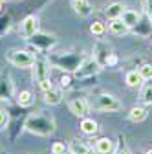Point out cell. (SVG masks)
Returning a JSON list of instances; mask_svg holds the SVG:
<instances>
[{"label": "cell", "mask_w": 152, "mask_h": 154, "mask_svg": "<svg viewBox=\"0 0 152 154\" xmlns=\"http://www.w3.org/2000/svg\"><path fill=\"white\" fill-rule=\"evenodd\" d=\"M24 128L31 134H39V136H51L55 132V119L48 112H35L26 118Z\"/></svg>", "instance_id": "1"}, {"label": "cell", "mask_w": 152, "mask_h": 154, "mask_svg": "<svg viewBox=\"0 0 152 154\" xmlns=\"http://www.w3.org/2000/svg\"><path fill=\"white\" fill-rule=\"evenodd\" d=\"M90 106L93 110H99V112H117V110L123 108V103L110 94H99L97 97L92 101Z\"/></svg>", "instance_id": "2"}, {"label": "cell", "mask_w": 152, "mask_h": 154, "mask_svg": "<svg viewBox=\"0 0 152 154\" xmlns=\"http://www.w3.org/2000/svg\"><path fill=\"white\" fill-rule=\"evenodd\" d=\"M8 61L17 68H31L35 63V57L26 50H9L8 51Z\"/></svg>", "instance_id": "3"}, {"label": "cell", "mask_w": 152, "mask_h": 154, "mask_svg": "<svg viewBox=\"0 0 152 154\" xmlns=\"http://www.w3.org/2000/svg\"><path fill=\"white\" fill-rule=\"evenodd\" d=\"M101 70V64L93 59H86V61H83L81 64H79V68L73 72V75L77 77V79H86V77H92V75H96L97 72Z\"/></svg>", "instance_id": "4"}, {"label": "cell", "mask_w": 152, "mask_h": 154, "mask_svg": "<svg viewBox=\"0 0 152 154\" xmlns=\"http://www.w3.org/2000/svg\"><path fill=\"white\" fill-rule=\"evenodd\" d=\"M20 33H22V37H26V38L35 37L37 33H39V17H35V15L26 17L24 20L20 22Z\"/></svg>", "instance_id": "5"}, {"label": "cell", "mask_w": 152, "mask_h": 154, "mask_svg": "<svg viewBox=\"0 0 152 154\" xmlns=\"http://www.w3.org/2000/svg\"><path fill=\"white\" fill-rule=\"evenodd\" d=\"M15 94V83L8 73L0 75V101H9Z\"/></svg>", "instance_id": "6"}, {"label": "cell", "mask_w": 152, "mask_h": 154, "mask_svg": "<svg viewBox=\"0 0 152 154\" xmlns=\"http://www.w3.org/2000/svg\"><path fill=\"white\" fill-rule=\"evenodd\" d=\"M31 68H33V79L37 83H41L50 77V63L46 59H35Z\"/></svg>", "instance_id": "7"}, {"label": "cell", "mask_w": 152, "mask_h": 154, "mask_svg": "<svg viewBox=\"0 0 152 154\" xmlns=\"http://www.w3.org/2000/svg\"><path fill=\"white\" fill-rule=\"evenodd\" d=\"M93 59H96L99 64H101V68H105L106 64H110V59H112V50H110V46L108 44H105V42H97V46H96V50H93Z\"/></svg>", "instance_id": "8"}, {"label": "cell", "mask_w": 152, "mask_h": 154, "mask_svg": "<svg viewBox=\"0 0 152 154\" xmlns=\"http://www.w3.org/2000/svg\"><path fill=\"white\" fill-rule=\"evenodd\" d=\"M88 101L86 99H83V97H73V99H70V103H68V108H70V112L71 114H75V116H79V118H84L86 116V112H88Z\"/></svg>", "instance_id": "9"}, {"label": "cell", "mask_w": 152, "mask_h": 154, "mask_svg": "<svg viewBox=\"0 0 152 154\" xmlns=\"http://www.w3.org/2000/svg\"><path fill=\"white\" fill-rule=\"evenodd\" d=\"M116 150V143L110 138H99L96 141V152L97 154H112Z\"/></svg>", "instance_id": "10"}, {"label": "cell", "mask_w": 152, "mask_h": 154, "mask_svg": "<svg viewBox=\"0 0 152 154\" xmlns=\"http://www.w3.org/2000/svg\"><path fill=\"white\" fill-rule=\"evenodd\" d=\"M71 9L79 17H88L92 13V4L88 0H71Z\"/></svg>", "instance_id": "11"}, {"label": "cell", "mask_w": 152, "mask_h": 154, "mask_svg": "<svg viewBox=\"0 0 152 154\" xmlns=\"http://www.w3.org/2000/svg\"><path fill=\"white\" fill-rule=\"evenodd\" d=\"M121 20H123L128 28H134V26L139 24L141 15H139L138 11H134V9H126V8H125V11H123V15H121Z\"/></svg>", "instance_id": "12"}, {"label": "cell", "mask_w": 152, "mask_h": 154, "mask_svg": "<svg viewBox=\"0 0 152 154\" xmlns=\"http://www.w3.org/2000/svg\"><path fill=\"white\" fill-rule=\"evenodd\" d=\"M64 97L62 88H51L48 92H44V103L46 105H59Z\"/></svg>", "instance_id": "13"}, {"label": "cell", "mask_w": 152, "mask_h": 154, "mask_svg": "<svg viewBox=\"0 0 152 154\" xmlns=\"http://www.w3.org/2000/svg\"><path fill=\"white\" fill-rule=\"evenodd\" d=\"M79 127H81V132L86 134V136H93V134H97V130H99L97 121L92 119V118H83Z\"/></svg>", "instance_id": "14"}, {"label": "cell", "mask_w": 152, "mask_h": 154, "mask_svg": "<svg viewBox=\"0 0 152 154\" xmlns=\"http://www.w3.org/2000/svg\"><path fill=\"white\" fill-rule=\"evenodd\" d=\"M143 81H145V79L141 77V73H139L138 70H130V72H126V75H125V83H126V86H130V88L141 86Z\"/></svg>", "instance_id": "15"}, {"label": "cell", "mask_w": 152, "mask_h": 154, "mask_svg": "<svg viewBox=\"0 0 152 154\" xmlns=\"http://www.w3.org/2000/svg\"><path fill=\"white\" fill-rule=\"evenodd\" d=\"M108 29H110V33H114V35H125V33H128L130 28L121 20V18H112L110 24H108Z\"/></svg>", "instance_id": "16"}, {"label": "cell", "mask_w": 152, "mask_h": 154, "mask_svg": "<svg viewBox=\"0 0 152 154\" xmlns=\"http://www.w3.org/2000/svg\"><path fill=\"white\" fill-rule=\"evenodd\" d=\"M147 116H148V112H147L145 106H134V108H130V112H128V119L134 121V123H141V121L147 119Z\"/></svg>", "instance_id": "17"}, {"label": "cell", "mask_w": 152, "mask_h": 154, "mask_svg": "<svg viewBox=\"0 0 152 154\" xmlns=\"http://www.w3.org/2000/svg\"><path fill=\"white\" fill-rule=\"evenodd\" d=\"M123 11H125V6H123V4H119V2H114V4L106 6V9H105V15H106V18H108V20H112V18H121Z\"/></svg>", "instance_id": "18"}, {"label": "cell", "mask_w": 152, "mask_h": 154, "mask_svg": "<svg viewBox=\"0 0 152 154\" xmlns=\"http://www.w3.org/2000/svg\"><path fill=\"white\" fill-rule=\"evenodd\" d=\"M70 152L73 154H93V149L83 141H71L70 143Z\"/></svg>", "instance_id": "19"}, {"label": "cell", "mask_w": 152, "mask_h": 154, "mask_svg": "<svg viewBox=\"0 0 152 154\" xmlns=\"http://www.w3.org/2000/svg\"><path fill=\"white\" fill-rule=\"evenodd\" d=\"M37 37V35H35ZM33 44L37 46V48H50V46H53L55 44V37H51V35H39L33 41Z\"/></svg>", "instance_id": "20"}, {"label": "cell", "mask_w": 152, "mask_h": 154, "mask_svg": "<svg viewBox=\"0 0 152 154\" xmlns=\"http://www.w3.org/2000/svg\"><path fill=\"white\" fill-rule=\"evenodd\" d=\"M17 101H18V105H20V106H29L33 103V94L29 90H22L20 94H18Z\"/></svg>", "instance_id": "21"}, {"label": "cell", "mask_w": 152, "mask_h": 154, "mask_svg": "<svg viewBox=\"0 0 152 154\" xmlns=\"http://www.w3.org/2000/svg\"><path fill=\"white\" fill-rule=\"evenodd\" d=\"M141 103L143 105H152V85L145 86L141 92Z\"/></svg>", "instance_id": "22"}, {"label": "cell", "mask_w": 152, "mask_h": 154, "mask_svg": "<svg viewBox=\"0 0 152 154\" xmlns=\"http://www.w3.org/2000/svg\"><path fill=\"white\" fill-rule=\"evenodd\" d=\"M90 31H92V35H96V37H101L105 31H106V26L103 24V22H93L92 26H90Z\"/></svg>", "instance_id": "23"}, {"label": "cell", "mask_w": 152, "mask_h": 154, "mask_svg": "<svg viewBox=\"0 0 152 154\" xmlns=\"http://www.w3.org/2000/svg\"><path fill=\"white\" fill-rule=\"evenodd\" d=\"M139 73H141V77L145 81H148V79H152V64H143V66H139V70H138Z\"/></svg>", "instance_id": "24"}, {"label": "cell", "mask_w": 152, "mask_h": 154, "mask_svg": "<svg viewBox=\"0 0 152 154\" xmlns=\"http://www.w3.org/2000/svg\"><path fill=\"white\" fill-rule=\"evenodd\" d=\"M9 123V112L6 108H0V128H6Z\"/></svg>", "instance_id": "25"}, {"label": "cell", "mask_w": 152, "mask_h": 154, "mask_svg": "<svg viewBox=\"0 0 152 154\" xmlns=\"http://www.w3.org/2000/svg\"><path fill=\"white\" fill-rule=\"evenodd\" d=\"M66 152V147H64V143H61V141H55L53 145H51V154H64Z\"/></svg>", "instance_id": "26"}, {"label": "cell", "mask_w": 152, "mask_h": 154, "mask_svg": "<svg viewBox=\"0 0 152 154\" xmlns=\"http://www.w3.org/2000/svg\"><path fill=\"white\" fill-rule=\"evenodd\" d=\"M39 88H41L42 92H48V90H51V88H53V85H51V81H50V77L39 83Z\"/></svg>", "instance_id": "27"}, {"label": "cell", "mask_w": 152, "mask_h": 154, "mask_svg": "<svg viewBox=\"0 0 152 154\" xmlns=\"http://www.w3.org/2000/svg\"><path fill=\"white\" fill-rule=\"evenodd\" d=\"M59 83H61V88H62V90H64V88H70V86H71V77H70V75H62Z\"/></svg>", "instance_id": "28"}, {"label": "cell", "mask_w": 152, "mask_h": 154, "mask_svg": "<svg viewBox=\"0 0 152 154\" xmlns=\"http://www.w3.org/2000/svg\"><path fill=\"white\" fill-rule=\"evenodd\" d=\"M145 8H147V13L150 17V20H152V0H145Z\"/></svg>", "instance_id": "29"}, {"label": "cell", "mask_w": 152, "mask_h": 154, "mask_svg": "<svg viewBox=\"0 0 152 154\" xmlns=\"http://www.w3.org/2000/svg\"><path fill=\"white\" fill-rule=\"evenodd\" d=\"M117 154H132V152L128 150V147H125V145H123V147H119V149H117Z\"/></svg>", "instance_id": "30"}, {"label": "cell", "mask_w": 152, "mask_h": 154, "mask_svg": "<svg viewBox=\"0 0 152 154\" xmlns=\"http://www.w3.org/2000/svg\"><path fill=\"white\" fill-rule=\"evenodd\" d=\"M2 8H4V2H2V0H0V11H2Z\"/></svg>", "instance_id": "31"}, {"label": "cell", "mask_w": 152, "mask_h": 154, "mask_svg": "<svg viewBox=\"0 0 152 154\" xmlns=\"http://www.w3.org/2000/svg\"><path fill=\"white\" fill-rule=\"evenodd\" d=\"M145 154H152V149H148V150H147V152H145Z\"/></svg>", "instance_id": "32"}, {"label": "cell", "mask_w": 152, "mask_h": 154, "mask_svg": "<svg viewBox=\"0 0 152 154\" xmlns=\"http://www.w3.org/2000/svg\"><path fill=\"white\" fill-rule=\"evenodd\" d=\"M64 154H73V152H70V150H66V152H64Z\"/></svg>", "instance_id": "33"}, {"label": "cell", "mask_w": 152, "mask_h": 154, "mask_svg": "<svg viewBox=\"0 0 152 154\" xmlns=\"http://www.w3.org/2000/svg\"><path fill=\"white\" fill-rule=\"evenodd\" d=\"M2 2H4V0H2Z\"/></svg>", "instance_id": "34"}, {"label": "cell", "mask_w": 152, "mask_h": 154, "mask_svg": "<svg viewBox=\"0 0 152 154\" xmlns=\"http://www.w3.org/2000/svg\"><path fill=\"white\" fill-rule=\"evenodd\" d=\"M150 44H152V42H150Z\"/></svg>", "instance_id": "35"}]
</instances>
